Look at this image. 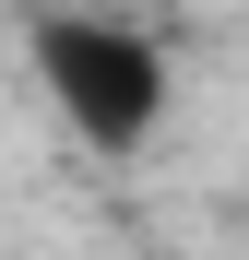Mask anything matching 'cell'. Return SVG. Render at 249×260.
I'll return each mask as SVG.
<instances>
[{
  "mask_svg": "<svg viewBox=\"0 0 249 260\" xmlns=\"http://www.w3.org/2000/svg\"><path fill=\"white\" fill-rule=\"evenodd\" d=\"M36 83L71 142L95 154H143L166 130V48L143 24H107V12H48L36 24Z\"/></svg>",
  "mask_w": 249,
  "mask_h": 260,
  "instance_id": "1",
  "label": "cell"
}]
</instances>
